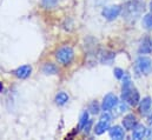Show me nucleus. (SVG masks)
Returning <instances> with one entry per match:
<instances>
[{
    "label": "nucleus",
    "mask_w": 152,
    "mask_h": 140,
    "mask_svg": "<svg viewBox=\"0 0 152 140\" xmlns=\"http://www.w3.org/2000/svg\"><path fill=\"white\" fill-rule=\"evenodd\" d=\"M109 128H110V121L100 120V121L96 125V127H94V133H96L97 136H100V134H103L105 131H107Z\"/></svg>",
    "instance_id": "obj_10"
},
{
    "label": "nucleus",
    "mask_w": 152,
    "mask_h": 140,
    "mask_svg": "<svg viewBox=\"0 0 152 140\" xmlns=\"http://www.w3.org/2000/svg\"><path fill=\"white\" fill-rule=\"evenodd\" d=\"M100 120H104V121H111V115H110L109 113H105V114L102 115Z\"/></svg>",
    "instance_id": "obj_21"
},
{
    "label": "nucleus",
    "mask_w": 152,
    "mask_h": 140,
    "mask_svg": "<svg viewBox=\"0 0 152 140\" xmlns=\"http://www.w3.org/2000/svg\"><path fill=\"white\" fill-rule=\"evenodd\" d=\"M118 104V98L112 94V93H110V94H107L105 98H104V100H103V104H102V108L104 109V111H110V109H112L114 106H117Z\"/></svg>",
    "instance_id": "obj_6"
},
{
    "label": "nucleus",
    "mask_w": 152,
    "mask_h": 140,
    "mask_svg": "<svg viewBox=\"0 0 152 140\" xmlns=\"http://www.w3.org/2000/svg\"><path fill=\"white\" fill-rule=\"evenodd\" d=\"M151 104H152L151 98H149V97L144 98V99L140 101V112H142L143 114H146V113L150 111Z\"/></svg>",
    "instance_id": "obj_13"
},
{
    "label": "nucleus",
    "mask_w": 152,
    "mask_h": 140,
    "mask_svg": "<svg viewBox=\"0 0 152 140\" xmlns=\"http://www.w3.org/2000/svg\"><path fill=\"white\" fill-rule=\"evenodd\" d=\"M149 124H151V125H152V115L149 118Z\"/></svg>",
    "instance_id": "obj_23"
},
{
    "label": "nucleus",
    "mask_w": 152,
    "mask_h": 140,
    "mask_svg": "<svg viewBox=\"0 0 152 140\" xmlns=\"http://www.w3.org/2000/svg\"><path fill=\"white\" fill-rule=\"evenodd\" d=\"M114 75H115V78L121 79L123 75H124V71L121 70V69H114Z\"/></svg>",
    "instance_id": "obj_20"
},
{
    "label": "nucleus",
    "mask_w": 152,
    "mask_h": 140,
    "mask_svg": "<svg viewBox=\"0 0 152 140\" xmlns=\"http://www.w3.org/2000/svg\"><path fill=\"white\" fill-rule=\"evenodd\" d=\"M125 133H124V130L120 127V126H113L110 128V137L112 139L115 140H120L124 138Z\"/></svg>",
    "instance_id": "obj_9"
},
{
    "label": "nucleus",
    "mask_w": 152,
    "mask_h": 140,
    "mask_svg": "<svg viewBox=\"0 0 152 140\" xmlns=\"http://www.w3.org/2000/svg\"><path fill=\"white\" fill-rule=\"evenodd\" d=\"M69 101V96L65 93V92H60V93H58L57 94V97H56V103L58 104V105H65L66 103Z\"/></svg>",
    "instance_id": "obj_14"
},
{
    "label": "nucleus",
    "mask_w": 152,
    "mask_h": 140,
    "mask_svg": "<svg viewBox=\"0 0 152 140\" xmlns=\"http://www.w3.org/2000/svg\"><path fill=\"white\" fill-rule=\"evenodd\" d=\"M137 125H138V121H137L136 115H133V114H127L126 117H124V119H123V126H124L125 130L131 131V130H133Z\"/></svg>",
    "instance_id": "obj_7"
},
{
    "label": "nucleus",
    "mask_w": 152,
    "mask_h": 140,
    "mask_svg": "<svg viewBox=\"0 0 152 140\" xmlns=\"http://www.w3.org/2000/svg\"><path fill=\"white\" fill-rule=\"evenodd\" d=\"M123 78H124V82H123L121 98L129 105L136 106L139 103V93H138V91L134 87L131 86V80H130V77L127 74L124 73Z\"/></svg>",
    "instance_id": "obj_1"
},
{
    "label": "nucleus",
    "mask_w": 152,
    "mask_h": 140,
    "mask_svg": "<svg viewBox=\"0 0 152 140\" xmlns=\"http://www.w3.org/2000/svg\"><path fill=\"white\" fill-rule=\"evenodd\" d=\"M73 57H75V52H73V50H72L71 47H69V46L61 47V48L57 52V59H58V61H60V63L64 64V65L70 64V63L72 61Z\"/></svg>",
    "instance_id": "obj_3"
},
{
    "label": "nucleus",
    "mask_w": 152,
    "mask_h": 140,
    "mask_svg": "<svg viewBox=\"0 0 152 140\" xmlns=\"http://www.w3.org/2000/svg\"><path fill=\"white\" fill-rule=\"evenodd\" d=\"M136 67L143 74H149L152 70V60L148 57H140L136 61Z\"/></svg>",
    "instance_id": "obj_4"
},
{
    "label": "nucleus",
    "mask_w": 152,
    "mask_h": 140,
    "mask_svg": "<svg viewBox=\"0 0 152 140\" xmlns=\"http://www.w3.org/2000/svg\"><path fill=\"white\" fill-rule=\"evenodd\" d=\"M143 26L146 30H152V14H146L143 19Z\"/></svg>",
    "instance_id": "obj_16"
},
{
    "label": "nucleus",
    "mask_w": 152,
    "mask_h": 140,
    "mask_svg": "<svg viewBox=\"0 0 152 140\" xmlns=\"http://www.w3.org/2000/svg\"><path fill=\"white\" fill-rule=\"evenodd\" d=\"M58 0H42V6L46 8H52L57 5Z\"/></svg>",
    "instance_id": "obj_18"
},
{
    "label": "nucleus",
    "mask_w": 152,
    "mask_h": 140,
    "mask_svg": "<svg viewBox=\"0 0 152 140\" xmlns=\"http://www.w3.org/2000/svg\"><path fill=\"white\" fill-rule=\"evenodd\" d=\"M152 52V40L150 38H145L140 46H139V53H151Z\"/></svg>",
    "instance_id": "obj_11"
},
{
    "label": "nucleus",
    "mask_w": 152,
    "mask_h": 140,
    "mask_svg": "<svg viewBox=\"0 0 152 140\" xmlns=\"http://www.w3.org/2000/svg\"><path fill=\"white\" fill-rule=\"evenodd\" d=\"M90 111H91V113H93V114H97V113L99 112V106H98V104H97L96 101L90 105Z\"/></svg>",
    "instance_id": "obj_19"
},
{
    "label": "nucleus",
    "mask_w": 152,
    "mask_h": 140,
    "mask_svg": "<svg viewBox=\"0 0 152 140\" xmlns=\"http://www.w3.org/2000/svg\"><path fill=\"white\" fill-rule=\"evenodd\" d=\"M42 72H44L45 74H56V73H57V67H56V65L48 63V64H45V65H44Z\"/></svg>",
    "instance_id": "obj_15"
},
{
    "label": "nucleus",
    "mask_w": 152,
    "mask_h": 140,
    "mask_svg": "<svg viewBox=\"0 0 152 140\" xmlns=\"http://www.w3.org/2000/svg\"><path fill=\"white\" fill-rule=\"evenodd\" d=\"M121 12V7L119 5H113V6H109L106 8L103 9V17L107 20H113L115 19Z\"/></svg>",
    "instance_id": "obj_5"
},
{
    "label": "nucleus",
    "mask_w": 152,
    "mask_h": 140,
    "mask_svg": "<svg viewBox=\"0 0 152 140\" xmlns=\"http://www.w3.org/2000/svg\"><path fill=\"white\" fill-rule=\"evenodd\" d=\"M146 134V128L143 125H137L133 128V133H132V138L136 140L143 139V137H145Z\"/></svg>",
    "instance_id": "obj_12"
},
{
    "label": "nucleus",
    "mask_w": 152,
    "mask_h": 140,
    "mask_svg": "<svg viewBox=\"0 0 152 140\" xmlns=\"http://www.w3.org/2000/svg\"><path fill=\"white\" fill-rule=\"evenodd\" d=\"M150 9H151V12H152V1L150 2Z\"/></svg>",
    "instance_id": "obj_24"
},
{
    "label": "nucleus",
    "mask_w": 152,
    "mask_h": 140,
    "mask_svg": "<svg viewBox=\"0 0 152 140\" xmlns=\"http://www.w3.org/2000/svg\"><path fill=\"white\" fill-rule=\"evenodd\" d=\"M88 121H90V120H88V113H87V112H84V113H83V115H81V118H80L79 127H80V128L85 127V126H86V124H87Z\"/></svg>",
    "instance_id": "obj_17"
},
{
    "label": "nucleus",
    "mask_w": 152,
    "mask_h": 140,
    "mask_svg": "<svg viewBox=\"0 0 152 140\" xmlns=\"http://www.w3.org/2000/svg\"><path fill=\"white\" fill-rule=\"evenodd\" d=\"M31 72H32V69L30 65H24L14 71V74H15V77H18L20 79H25L31 74Z\"/></svg>",
    "instance_id": "obj_8"
},
{
    "label": "nucleus",
    "mask_w": 152,
    "mask_h": 140,
    "mask_svg": "<svg viewBox=\"0 0 152 140\" xmlns=\"http://www.w3.org/2000/svg\"><path fill=\"white\" fill-rule=\"evenodd\" d=\"M148 137H149V138H152V130H150V131L148 132Z\"/></svg>",
    "instance_id": "obj_22"
},
{
    "label": "nucleus",
    "mask_w": 152,
    "mask_h": 140,
    "mask_svg": "<svg viewBox=\"0 0 152 140\" xmlns=\"http://www.w3.org/2000/svg\"><path fill=\"white\" fill-rule=\"evenodd\" d=\"M144 11V1L143 0H131L126 2L123 9V15L127 20H136L140 13Z\"/></svg>",
    "instance_id": "obj_2"
}]
</instances>
